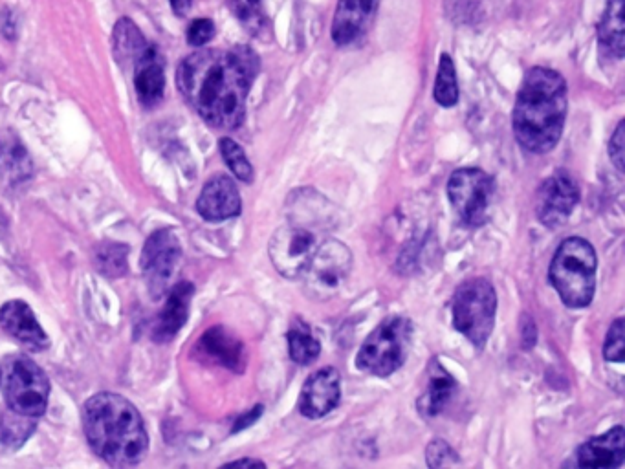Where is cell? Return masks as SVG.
Here are the masks:
<instances>
[{
  "instance_id": "cell-1",
  "label": "cell",
  "mask_w": 625,
  "mask_h": 469,
  "mask_svg": "<svg viewBox=\"0 0 625 469\" xmlns=\"http://www.w3.org/2000/svg\"><path fill=\"white\" fill-rule=\"evenodd\" d=\"M261 61L252 48L198 50L178 66L176 85L189 107L215 129H237Z\"/></svg>"
},
{
  "instance_id": "cell-2",
  "label": "cell",
  "mask_w": 625,
  "mask_h": 469,
  "mask_svg": "<svg viewBox=\"0 0 625 469\" xmlns=\"http://www.w3.org/2000/svg\"><path fill=\"white\" fill-rule=\"evenodd\" d=\"M88 446L114 468L140 464L149 451V435L140 411L116 393L94 394L83 405Z\"/></svg>"
},
{
  "instance_id": "cell-3",
  "label": "cell",
  "mask_w": 625,
  "mask_h": 469,
  "mask_svg": "<svg viewBox=\"0 0 625 469\" xmlns=\"http://www.w3.org/2000/svg\"><path fill=\"white\" fill-rule=\"evenodd\" d=\"M567 120V83L550 68H532L523 79L514 107V134L528 153H550Z\"/></svg>"
},
{
  "instance_id": "cell-4",
  "label": "cell",
  "mask_w": 625,
  "mask_h": 469,
  "mask_svg": "<svg viewBox=\"0 0 625 469\" xmlns=\"http://www.w3.org/2000/svg\"><path fill=\"white\" fill-rule=\"evenodd\" d=\"M288 220L275 231L268 253L286 279H301L319 244L334 224V204L312 189H297L286 200Z\"/></svg>"
},
{
  "instance_id": "cell-5",
  "label": "cell",
  "mask_w": 625,
  "mask_h": 469,
  "mask_svg": "<svg viewBox=\"0 0 625 469\" xmlns=\"http://www.w3.org/2000/svg\"><path fill=\"white\" fill-rule=\"evenodd\" d=\"M598 257L593 244L582 237L563 240L550 264V283L563 305L585 308L593 303L596 292Z\"/></svg>"
},
{
  "instance_id": "cell-6",
  "label": "cell",
  "mask_w": 625,
  "mask_h": 469,
  "mask_svg": "<svg viewBox=\"0 0 625 469\" xmlns=\"http://www.w3.org/2000/svg\"><path fill=\"white\" fill-rule=\"evenodd\" d=\"M497 312L494 284L484 277H472L459 284L451 301L453 325L477 349H483L492 336Z\"/></svg>"
},
{
  "instance_id": "cell-7",
  "label": "cell",
  "mask_w": 625,
  "mask_h": 469,
  "mask_svg": "<svg viewBox=\"0 0 625 469\" xmlns=\"http://www.w3.org/2000/svg\"><path fill=\"white\" fill-rule=\"evenodd\" d=\"M0 389L10 411L24 416L44 415L50 382L43 369L24 354H13L0 365Z\"/></svg>"
},
{
  "instance_id": "cell-8",
  "label": "cell",
  "mask_w": 625,
  "mask_h": 469,
  "mask_svg": "<svg viewBox=\"0 0 625 469\" xmlns=\"http://www.w3.org/2000/svg\"><path fill=\"white\" fill-rule=\"evenodd\" d=\"M411 336L413 325L407 317L385 319L363 341L362 349L356 356L358 369L380 378L395 374L406 363Z\"/></svg>"
},
{
  "instance_id": "cell-9",
  "label": "cell",
  "mask_w": 625,
  "mask_h": 469,
  "mask_svg": "<svg viewBox=\"0 0 625 469\" xmlns=\"http://www.w3.org/2000/svg\"><path fill=\"white\" fill-rule=\"evenodd\" d=\"M352 270V253L343 242L325 239L312 255L305 272L301 275L308 297L327 301L338 294L349 279Z\"/></svg>"
},
{
  "instance_id": "cell-10",
  "label": "cell",
  "mask_w": 625,
  "mask_h": 469,
  "mask_svg": "<svg viewBox=\"0 0 625 469\" xmlns=\"http://www.w3.org/2000/svg\"><path fill=\"white\" fill-rule=\"evenodd\" d=\"M448 197L464 224L481 226L494 197V180L477 167L457 169L448 182Z\"/></svg>"
},
{
  "instance_id": "cell-11",
  "label": "cell",
  "mask_w": 625,
  "mask_h": 469,
  "mask_svg": "<svg viewBox=\"0 0 625 469\" xmlns=\"http://www.w3.org/2000/svg\"><path fill=\"white\" fill-rule=\"evenodd\" d=\"M180 261L182 246L173 231H156L147 239L140 262L145 283L154 299H160L169 292V288H173Z\"/></svg>"
},
{
  "instance_id": "cell-12",
  "label": "cell",
  "mask_w": 625,
  "mask_h": 469,
  "mask_svg": "<svg viewBox=\"0 0 625 469\" xmlns=\"http://www.w3.org/2000/svg\"><path fill=\"white\" fill-rule=\"evenodd\" d=\"M580 202L576 180L565 171H558L543 182L538 191V219L545 228H560Z\"/></svg>"
},
{
  "instance_id": "cell-13",
  "label": "cell",
  "mask_w": 625,
  "mask_h": 469,
  "mask_svg": "<svg viewBox=\"0 0 625 469\" xmlns=\"http://www.w3.org/2000/svg\"><path fill=\"white\" fill-rule=\"evenodd\" d=\"M340 398V372L334 367H323L319 371L312 372L303 385L299 411L310 420H318L329 415L332 409H336L340 404Z\"/></svg>"
},
{
  "instance_id": "cell-14",
  "label": "cell",
  "mask_w": 625,
  "mask_h": 469,
  "mask_svg": "<svg viewBox=\"0 0 625 469\" xmlns=\"http://www.w3.org/2000/svg\"><path fill=\"white\" fill-rule=\"evenodd\" d=\"M241 193L230 176L217 175L206 182L197 200V211L202 219L222 222L241 215Z\"/></svg>"
},
{
  "instance_id": "cell-15",
  "label": "cell",
  "mask_w": 625,
  "mask_h": 469,
  "mask_svg": "<svg viewBox=\"0 0 625 469\" xmlns=\"http://www.w3.org/2000/svg\"><path fill=\"white\" fill-rule=\"evenodd\" d=\"M376 8L378 0H340L330 32L336 46L358 43L373 21Z\"/></svg>"
},
{
  "instance_id": "cell-16",
  "label": "cell",
  "mask_w": 625,
  "mask_h": 469,
  "mask_svg": "<svg viewBox=\"0 0 625 469\" xmlns=\"http://www.w3.org/2000/svg\"><path fill=\"white\" fill-rule=\"evenodd\" d=\"M0 327L24 347L43 350L48 347V336L39 325L32 308L24 301H8L0 306Z\"/></svg>"
},
{
  "instance_id": "cell-17",
  "label": "cell",
  "mask_w": 625,
  "mask_h": 469,
  "mask_svg": "<svg viewBox=\"0 0 625 469\" xmlns=\"http://www.w3.org/2000/svg\"><path fill=\"white\" fill-rule=\"evenodd\" d=\"M195 294V286L191 283H178L171 288L165 301L164 310L156 317L153 327V339L156 343H167L186 325L189 317V305Z\"/></svg>"
},
{
  "instance_id": "cell-18",
  "label": "cell",
  "mask_w": 625,
  "mask_h": 469,
  "mask_svg": "<svg viewBox=\"0 0 625 469\" xmlns=\"http://www.w3.org/2000/svg\"><path fill=\"white\" fill-rule=\"evenodd\" d=\"M625 459L624 427L616 426L600 437H594L578 449L582 468L611 469L622 466Z\"/></svg>"
},
{
  "instance_id": "cell-19",
  "label": "cell",
  "mask_w": 625,
  "mask_h": 469,
  "mask_svg": "<svg viewBox=\"0 0 625 469\" xmlns=\"http://www.w3.org/2000/svg\"><path fill=\"white\" fill-rule=\"evenodd\" d=\"M195 352L198 358L215 361L231 371H242L244 367V347L241 341L224 327L209 328L198 341Z\"/></svg>"
},
{
  "instance_id": "cell-20",
  "label": "cell",
  "mask_w": 625,
  "mask_h": 469,
  "mask_svg": "<svg viewBox=\"0 0 625 469\" xmlns=\"http://www.w3.org/2000/svg\"><path fill=\"white\" fill-rule=\"evenodd\" d=\"M134 88L143 107H154L164 98V61L154 46L134 65Z\"/></svg>"
},
{
  "instance_id": "cell-21",
  "label": "cell",
  "mask_w": 625,
  "mask_h": 469,
  "mask_svg": "<svg viewBox=\"0 0 625 469\" xmlns=\"http://www.w3.org/2000/svg\"><path fill=\"white\" fill-rule=\"evenodd\" d=\"M151 44L145 41L142 32L138 30V26L131 19H121L116 22L114 35H112V48H114V57L118 61V65L123 68H134V65L142 59V55L147 52Z\"/></svg>"
},
{
  "instance_id": "cell-22",
  "label": "cell",
  "mask_w": 625,
  "mask_h": 469,
  "mask_svg": "<svg viewBox=\"0 0 625 469\" xmlns=\"http://www.w3.org/2000/svg\"><path fill=\"white\" fill-rule=\"evenodd\" d=\"M624 0H607L602 21L598 24L600 44L616 59H622L625 52Z\"/></svg>"
},
{
  "instance_id": "cell-23",
  "label": "cell",
  "mask_w": 625,
  "mask_h": 469,
  "mask_svg": "<svg viewBox=\"0 0 625 469\" xmlns=\"http://www.w3.org/2000/svg\"><path fill=\"white\" fill-rule=\"evenodd\" d=\"M431 372H433V376L429 380L428 391L418 402V407L422 409L424 415L435 416L439 415L440 411L450 402L451 396L457 389V383L440 365H435Z\"/></svg>"
},
{
  "instance_id": "cell-24",
  "label": "cell",
  "mask_w": 625,
  "mask_h": 469,
  "mask_svg": "<svg viewBox=\"0 0 625 469\" xmlns=\"http://www.w3.org/2000/svg\"><path fill=\"white\" fill-rule=\"evenodd\" d=\"M129 248L118 242H101L94 250V264L98 272L109 279H120L127 273Z\"/></svg>"
},
{
  "instance_id": "cell-25",
  "label": "cell",
  "mask_w": 625,
  "mask_h": 469,
  "mask_svg": "<svg viewBox=\"0 0 625 469\" xmlns=\"http://www.w3.org/2000/svg\"><path fill=\"white\" fill-rule=\"evenodd\" d=\"M433 98L440 107H455L459 101V85H457V72L450 55L442 54L440 57L439 74L433 88Z\"/></svg>"
},
{
  "instance_id": "cell-26",
  "label": "cell",
  "mask_w": 625,
  "mask_h": 469,
  "mask_svg": "<svg viewBox=\"0 0 625 469\" xmlns=\"http://www.w3.org/2000/svg\"><path fill=\"white\" fill-rule=\"evenodd\" d=\"M286 339L290 358L296 361L297 365H310L312 361L318 360L321 343L308 332L307 327L292 328Z\"/></svg>"
},
{
  "instance_id": "cell-27",
  "label": "cell",
  "mask_w": 625,
  "mask_h": 469,
  "mask_svg": "<svg viewBox=\"0 0 625 469\" xmlns=\"http://www.w3.org/2000/svg\"><path fill=\"white\" fill-rule=\"evenodd\" d=\"M33 429L35 426H33L32 416L19 415L11 411L10 415L0 418V444L10 446V448H19L32 435Z\"/></svg>"
},
{
  "instance_id": "cell-28",
  "label": "cell",
  "mask_w": 625,
  "mask_h": 469,
  "mask_svg": "<svg viewBox=\"0 0 625 469\" xmlns=\"http://www.w3.org/2000/svg\"><path fill=\"white\" fill-rule=\"evenodd\" d=\"M228 8L248 32L252 35H261L266 26V15L261 0H228Z\"/></svg>"
},
{
  "instance_id": "cell-29",
  "label": "cell",
  "mask_w": 625,
  "mask_h": 469,
  "mask_svg": "<svg viewBox=\"0 0 625 469\" xmlns=\"http://www.w3.org/2000/svg\"><path fill=\"white\" fill-rule=\"evenodd\" d=\"M219 147L220 154H222L226 165L230 167L231 173L244 184H252L253 167L248 156L242 151L241 145L231 138H220Z\"/></svg>"
},
{
  "instance_id": "cell-30",
  "label": "cell",
  "mask_w": 625,
  "mask_h": 469,
  "mask_svg": "<svg viewBox=\"0 0 625 469\" xmlns=\"http://www.w3.org/2000/svg\"><path fill=\"white\" fill-rule=\"evenodd\" d=\"M624 336V319H616L607 332V338H605V361H613V363L624 361Z\"/></svg>"
},
{
  "instance_id": "cell-31",
  "label": "cell",
  "mask_w": 625,
  "mask_h": 469,
  "mask_svg": "<svg viewBox=\"0 0 625 469\" xmlns=\"http://www.w3.org/2000/svg\"><path fill=\"white\" fill-rule=\"evenodd\" d=\"M426 459H428L429 468H442V466H451V464L459 462L457 453L442 438L433 440L429 444L428 451H426Z\"/></svg>"
},
{
  "instance_id": "cell-32",
  "label": "cell",
  "mask_w": 625,
  "mask_h": 469,
  "mask_svg": "<svg viewBox=\"0 0 625 469\" xmlns=\"http://www.w3.org/2000/svg\"><path fill=\"white\" fill-rule=\"evenodd\" d=\"M215 37V24L211 19H197L191 22L189 30H187V43L191 46H204Z\"/></svg>"
},
{
  "instance_id": "cell-33",
  "label": "cell",
  "mask_w": 625,
  "mask_h": 469,
  "mask_svg": "<svg viewBox=\"0 0 625 469\" xmlns=\"http://www.w3.org/2000/svg\"><path fill=\"white\" fill-rule=\"evenodd\" d=\"M624 127V121H620L609 143V156L620 173H624Z\"/></svg>"
},
{
  "instance_id": "cell-34",
  "label": "cell",
  "mask_w": 625,
  "mask_h": 469,
  "mask_svg": "<svg viewBox=\"0 0 625 469\" xmlns=\"http://www.w3.org/2000/svg\"><path fill=\"white\" fill-rule=\"evenodd\" d=\"M263 415V405H257V407H253L252 411H248L246 415H242L237 422H235V427H233V433H239L242 429H246V427L252 426L253 422L257 420V418H261Z\"/></svg>"
},
{
  "instance_id": "cell-35",
  "label": "cell",
  "mask_w": 625,
  "mask_h": 469,
  "mask_svg": "<svg viewBox=\"0 0 625 469\" xmlns=\"http://www.w3.org/2000/svg\"><path fill=\"white\" fill-rule=\"evenodd\" d=\"M228 468H266V464L257 459H241L233 460L230 464H226Z\"/></svg>"
},
{
  "instance_id": "cell-36",
  "label": "cell",
  "mask_w": 625,
  "mask_h": 469,
  "mask_svg": "<svg viewBox=\"0 0 625 469\" xmlns=\"http://www.w3.org/2000/svg\"><path fill=\"white\" fill-rule=\"evenodd\" d=\"M169 2H171V8L178 17H186L191 6H193V0H169Z\"/></svg>"
},
{
  "instance_id": "cell-37",
  "label": "cell",
  "mask_w": 625,
  "mask_h": 469,
  "mask_svg": "<svg viewBox=\"0 0 625 469\" xmlns=\"http://www.w3.org/2000/svg\"><path fill=\"white\" fill-rule=\"evenodd\" d=\"M6 231H8V217H6V213L0 209V237H4Z\"/></svg>"
}]
</instances>
